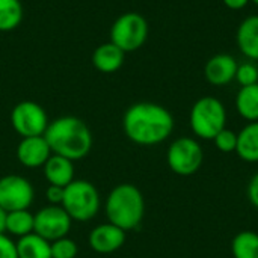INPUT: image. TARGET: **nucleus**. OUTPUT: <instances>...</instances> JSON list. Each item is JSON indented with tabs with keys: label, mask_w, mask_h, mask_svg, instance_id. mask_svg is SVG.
<instances>
[{
	"label": "nucleus",
	"mask_w": 258,
	"mask_h": 258,
	"mask_svg": "<svg viewBox=\"0 0 258 258\" xmlns=\"http://www.w3.org/2000/svg\"><path fill=\"white\" fill-rule=\"evenodd\" d=\"M172 113L151 101H141L132 104L122 118V128L125 136L142 147H153L165 142L174 130Z\"/></svg>",
	"instance_id": "1"
},
{
	"label": "nucleus",
	"mask_w": 258,
	"mask_h": 258,
	"mask_svg": "<svg viewBox=\"0 0 258 258\" xmlns=\"http://www.w3.org/2000/svg\"><path fill=\"white\" fill-rule=\"evenodd\" d=\"M44 138L53 154L71 162L85 159L92 148V133L77 116L65 115L48 122Z\"/></svg>",
	"instance_id": "2"
},
{
	"label": "nucleus",
	"mask_w": 258,
	"mask_h": 258,
	"mask_svg": "<svg viewBox=\"0 0 258 258\" xmlns=\"http://www.w3.org/2000/svg\"><path fill=\"white\" fill-rule=\"evenodd\" d=\"M104 212L107 221L119 227L125 233L136 230L145 215L144 195L135 184H118L109 192L104 204Z\"/></svg>",
	"instance_id": "3"
},
{
	"label": "nucleus",
	"mask_w": 258,
	"mask_h": 258,
	"mask_svg": "<svg viewBox=\"0 0 258 258\" xmlns=\"http://www.w3.org/2000/svg\"><path fill=\"white\" fill-rule=\"evenodd\" d=\"M189 124L197 138L213 141L215 136L227 127V109L216 97H201L190 109Z\"/></svg>",
	"instance_id": "4"
},
{
	"label": "nucleus",
	"mask_w": 258,
	"mask_h": 258,
	"mask_svg": "<svg viewBox=\"0 0 258 258\" xmlns=\"http://www.w3.org/2000/svg\"><path fill=\"white\" fill-rule=\"evenodd\" d=\"M101 198L98 189L86 180H73L63 190L62 207L73 221L88 222L100 212Z\"/></svg>",
	"instance_id": "5"
},
{
	"label": "nucleus",
	"mask_w": 258,
	"mask_h": 258,
	"mask_svg": "<svg viewBox=\"0 0 258 258\" xmlns=\"http://www.w3.org/2000/svg\"><path fill=\"white\" fill-rule=\"evenodd\" d=\"M148 21L138 12H125L119 15L110 27V42L124 53L139 50L148 38Z\"/></svg>",
	"instance_id": "6"
},
{
	"label": "nucleus",
	"mask_w": 258,
	"mask_h": 258,
	"mask_svg": "<svg viewBox=\"0 0 258 258\" xmlns=\"http://www.w3.org/2000/svg\"><path fill=\"white\" fill-rule=\"evenodd\" d=\"M204 153L201 144L187 136L175 139L166 153V162L171 171L181 177L194 175L203 165Z\"/></svg>",
	"instance_id": "7"
},
{
	"label": "nucleus",
	"mask_w": 258,
	"mask_h": 258,
	"mask_svg": "<svg viewBox=\"0 0 258 258\" xmlns=\"http://www.w3.org/2000/svg\"><path fill=\"white\" fill-rule=\"evenodd\" d=\"M48 122L50 121L44 107L30 100L20 101L18 104L14 106L11 112L12 128L21 138L44 136L48 127Z\"/></svg>",
	"instance_id": "8"
},
{
	"label": "nucleus",
	"mask_w": 258,
	"mask_h": 258,
	"mask_svg": "<svg viewBox=\"0 0 258 258\" xmlns=\"http://www.w3.org/2000/svg\"><path fill=\"white\" fill-rule=\"evenodd\" d=\"M33 200L35 189L26 177L8 174L0 178V207L3 210H29Z\"/></svg>",
	"instance_id": "9"
},
{
	"label": "nucleus",
	"mask_w": 258,
	"mask_h": 258,
	"mask_svg": "<svg viewBox=\"0 0 258 258\" xmlns=\"http://www.w3.org/2000/svg\"><path fill=\"white\" fill-rule=\"evenodd\" d=\"M73 219L62 206H47L35 213L33 233L48 242L67 237L71 231Z\"/></svg>",
	"instance_id": "10"
},
{
	"label": "nucleus",
	"mask_w": 258,
	"mask_h": 258,
	"mask_svg": "<svg viewBox=\"0 0 258 258\" xmlns=\"http://www.w3.org/2000/svg\"><path fill=\"white\" fill-rule=\"evenodd\" d=\"M88 243L94 252L112 254L121 249L125 243V231L119 227L106 222L94 227L89 233Z\"/></svg>",
	"instance_id": "11"
},
{
	"label": "nucleus",
	"mask_w": 258,
	"mask_h": 258,
	"mask_svg": "<svg viewBox=\"0 0 258 258\" xmlns=\"http://www.w3.org/2000/svg\"><path fill=\"white\" fill-rule=\"evenodd\" d=\"M51 154L53 153L44 136L21 138L17 147V159L20 165L29 169L42 168Z\"/></svg>",
	"instance_id": "12"
},
{
	"label": "nucleus",
	"mask_w": 258,
	"mask_h": 258,
	"mask_svg": "<svg viewBox=\"0 0 258 258\" xmlns=\"http://www.w3.org/2000/svg\"><path fill=\"white\" fill-rule=\"evenodd\" d=\"M237 67L239 62L234 59V56L228 53L215 54L207 60L204 67L206 80L213 86H225L236 79Z\"/></svg>",
	"instance_id": "13"
},
{
	"label": "nucleus",
	"mask_w": 258,
	"mask_h": 258,
	"mask_svg": "<svg viewBox=\"0 0 258 258\" xmlns=\"http://www.w3.org/2000/svg\"><path fill=\"white\" fill-rule=\"evenodd\" d=\"M236 42L246 59L258 62V15H249L242 20L236 32Z\"/></svg>",
	"instance_id": "14"
},
{
	"label": "nucleus",
	"mask_w": 258,
	"mask_h": 258,
	"mask_svg": "<svg viewBox=\"0 0 258 258\" xmlns=\"http://www.w3.org/2000/svg\"><path fill=\"white\" fill-rule=\"evenodd\" d=\"M125 60V53L118 48L113 42L100 44L92 53V65L104 74L116 73Z\"/></svg>",
	"instance_id": "15"
},
{
	"label": "nucleus",
	"mask_w": 258,
	"mask_h": 258,
	"mask_svg": "<svg viewBox=\"0 0 258 258\" xmlns=\"http://www.w3.org/2000/svg\"><path fill=\"white\" fill-rule=\"evenodd\" d=\"M42 169H44L45 180L48 181V184H53V186L65 187L73 180H76L74 178V172H76L74 162L62 157V156L51 154L50 159L42 166Z\"/></svg>",
	"instance_id": "16"
},
{
	"label": "nucleus",
	"mask_w": 258,
	"mask_h": 258,
	"mask_svg": "<svg viewBox=\"0 0 258 258\" xmlns=\"http://www.w3.org/2000/svg\"><path fill=\"white\" fill-rule=\"evenodd\" d=\"M237 156L248 162H258V121L248 122L239 133H237Z\"/></svg>",
	"instance_id": "17"
},
{
	"label": "nucleus",
	"mask_w": 258,
	"mask_h": 258,
	"mask_svg": "<svg viewBox=\"0 0 258 258\" xmlns=\"http://www.w3.org/2000/svg\"><path fill=\"white\" fill-rule=\"evenodd\" d=\"M15 243L18 258H51L50 242L36 233L20 237Z\"/></svg>",
	"instance_id": "18"
},
{
	"label": "nucleus",
	"mask_w": 258,
	"mask_h": 258,
	"mask_svg": "<svg viewBox=\"0 0 258 258\" xmlns=\"http://www.w3.org/2000/svg\"><path fill=\"white\" fill-rule=\"evenodd\" d=\"M237 113L248 122L258 121V83L242 86L236 95Z\"/></svg>",
	"instance_id": "19"
},
{
	"label": "nucleus",
	"mask_w": 258,
	"mask_h": 258,
	"mask_svg": "<svg viewBox=\"0 0 258 258\" xmlns=\"http://www.w3.org/2000/svg\"><path fill=\"white\" fill-rule=\"evenodd\" d=\"M35 228V215L29 210H15L8 212L6 218V233L17 239L24 237L33 233Z\"/></svg>",
	"instance_id": "20"
},
{
	"label": "nucleus",
	"mask_w": 258,
	"mask_h": 258,
	"mask_svg": "<svg viewBox=\"0 0 258 258\" xmlns=\"http://www.w3.org/2000/svg\"><path fill=\"white\" fill-rule=\"evenodd\" d=\"M23 5L20 0H0V32H11L23 21Z\"/></svg>",
	"instance_id": "21"
},
{
	"label": "nucleus",
	"mask_w": 258,
	"mask_h": 258,
	"mask_svg": "<svg viewBox=\"0 0 258 258\" xmlns=\"http://www.w3.org/2000/svg\"><path fill=\"white\" fill-rule=\"evenodd\" d=\"M234 258H258V233L240 231L231 242Z\"/></svg>",
	"instance_id": "22"
},
{
	"label": "nucleus",
	"mask_w": 258,
	"mask_h": 258,
	"mask_svg": "<svg viewBox=\"0 0 258 258\" xmlns=\"http://www.w3.org/2000/svg\"><path fill=\"white\" fill-rule=\"evenodd\" d=\"M50 249H51V258H76L79 252L77 243L68 236L50 242Z\"/></svg>",
	"instance_id": "23"
},
{
	"label": "nucleus",
	"mask_w": 258,
	"mask_h": 258,
	"mask_svg": "<svg viewBox=\"0 0 258 258\" xmlns=\"http://www.w3.org/2000/svg\"><path fill=\"white\" fill-rule=\"evenodd\" d=\"M237 83L242 86H251L258 83V67L252 60H246L239 63L237 71H236V79Z\"/></svg>",
	"instance_id": "24"
},
{
	"label": "nucleus",
	"mask_w": 258,
	"mask_h": 258,
	"mask_svg": "<svg viewBox=\"0 0 258 258\" xmlns=\"http://www.w3.org/2000/svg\"><path fill=\"white\" fill-rule=\"evenodd\" d=\"M213 142H215V147L221 153H225V154L234 153L236 148H237V133H234L233 130H230V128L225 127L224 130H221L215 136Z\"/></svg>",
	"instance_id": "25"
},
{
	"label": "nucleus",
	"mask_w": 258,
	"mask_h": 258,
	"mask_svg": "<svg viewBox=\"0 0 258 258\" xmlns=\"http://www.w3.org/2000/svg\"><path fill=\"white\" fill-rule=\"evenodd\" d=\"M0 258H18L17 243L8 234H0Z\"/></svg>",
	"instance_id": "26"
},
{
	"label": "nucleus",
	"mask_w": 258,
	"mask_h": 258,
	"mask_svg": "<svg viewBox=\"0 0 258 258\" xmlns=\"http://www.w3.org/2000/svg\"><path fill=\"white\" fill-rule=\"evenodd\" d=\"M63 190L65 187L60 186H53L50 184L45 190V198L50 203V206H62V200H63Z\"/></svg>",
	"instance_id": "27"
},
{
	"label": "nucleus",
	"mask_w": 258,
	"mask_h": 258,
	"mask_svg": "<svg viewBox=\"0 0 258 258\" xmlns=\"http://www.w3.org/2000/svg\"><path fill=\"white\" fill-rule=\"evenodd\" d=\"M246 194H248V200L249 203L255 207L258 210V172L249 180L248 183V189H246Z\"/></svg>",
	"instance_id": "28"
},
{
	"label": "nucleus",
	"mask_w": 258,
	"mask_h": 258,
	"mask_svg": "<svg viewBox=\"0 0 258 258\" xmlns=\"http://www.w3.org/2000/svg\"><path fill=\"white\" fill-rule=\"evenodd\" d=\"M224 5L228 8V9H233V11H239V9H243L251 0H222Z\"/></svg>",
	"instance_id": "29"
},
{
	"label": "nucleus",
	"mask_w": 258,
	"mask_h": 258,
	"mask_svg": "<svg viewBox=\"0 0 258 258\" xmlns=\"http://www.w3.org/2000/svg\"><path fill=\"white\" fill-rule=\"evenodd\" d=\"M6 218L8 212L0 207V234H6Z\"/></svg>",
	"instance_id": "30"
},
{
	"label": "nucleus",
	"mask_w": 258,
	"mask_h": 258,
	"mask_svg": "<svg viewBox=\"0 0 258 258\" xmlns=\"http://www.w3.org/2000/svg\"><path fill=\"white\" fill-rule=\"evenodd\" d=\"M251 2H252L254 5H257V6H258V0H251Z\"/></svg>",
	"instance_id": "31"
},
{
	"label": "nucleus",
	"mask_w": 258,
	"mask_h": 258,
	"mask_svg": "<svg viewBox=\"0 0 258 258\" xmlns=\"http://www.w3.org/2000/svg\"><path fill=\"white\" fill-rule=\"evenodd\" d=\"M257 233H258V231H257Z\"/></svg>",
	"instance_id": "32"
}]
</instances>
